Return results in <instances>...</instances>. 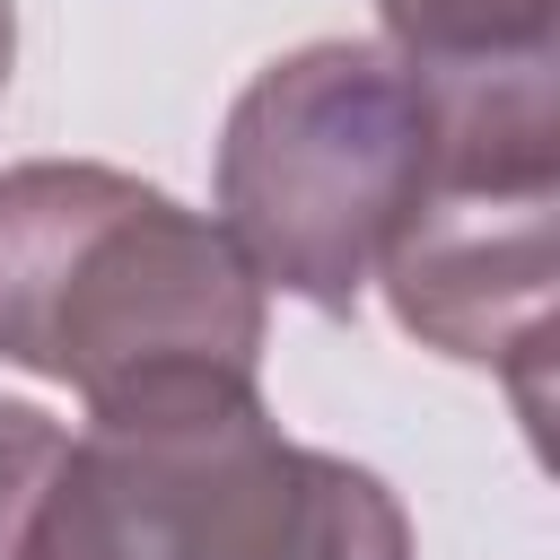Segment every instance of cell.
<instances>
[{
	"instance_id": "cell-2",
	"label": "cell",
	"mask_w": 560,
	"mask_h": 560,
	"mask_svg": "<svg viewBox=\"0 0 560 560\" xmlns=\"http://www.w3.org/2000/svg\"><path fill=\"white\" fill-rule=\"evenodd\" d=\"M18 560H411V516L368 464L280 438L245 394L88 420Z\"/></svg>"
},
{
	"instance_id": "cell-5",
	"label": "cell",
	"mask_w": 560,
	"mask_h": 560,
	"mask_svg": "<svg viewBox=\"0 0 560 560\" xmlns=\"http://www.w3.org/2000/svg\"><path fill=\"white\" fill-rule=\"evenodd\" d=\"M551 9L560 0H376L385 52L411 70H481V61H534L551 52Z\"/></svg>"
},
{
	"instance_id": "cell-4",
	"label": "cell",
	"mask_w": 560,
	"mask_h": 560,
	"mask_svg": "<svg viewBox=\"0 0 560 560\" xmlns=\"http://www.w3.org/2000/svg\"><path fill=\"white\" fill-rule=\"evenodd\" d=\"M429 166V88L385 44H298L219 131V228L262 289L350 315Z\"/></svg>"
},
{
	"instance_id": "cell-1",
	"label": "cell",
	"mask_w": 560,
	"mask_h": 560,
	"mask_svg": "<svg viewBox=\"0 0 560 560\" xmlns=\"http://www.w3.org/2000/svg\"><path fill=\"white\" fill-rule=\"evenodd\" d=\"M0 359L88 420H166L262 394V280L219 219L88 166H0Z\"/></svg>"
},
{
	"instance_id": "cell-3",
	"label": "cell",
	"mask_w": 560,
	"mask_h": 560,
	"mask_svg": "<svg viewBox=\"0 0 560 560\" xmlns=\"http://www.w3.org/2000/svg\"><path fill=\"white\" fill-rule=\"evenodd\" d=\"M420 88H429V166L376 254V280L411 341L508 376L525 420H542L551 271H560L551 262V219H560L551 52L420 70Z\"/></svg>"
},
{
	"instance_id": "cell-7",
	"label": "cell",
	"mask_w": 560,
	"mask_h": 560,
	"mask_svg": "<svg viewBox=\"0 0 560 560\" xmlns=\"http://www.w3.org/2000/svg\"><path fill=\"white\" fill-rule=\"evenodd\" d=\"M9 70H18V0H0V96H9Z\"/></svg>"
},
{
	"instance_id": "cell-6",
	"label": "cell",
	"mask_w": 560,
	"mask_h": 560,
	"mask_svg": "<svg viewBox=\"0 0 560 560\" xmlns=\"http://www.w3.org/2000/svg\"><path fill=\"white\" fill-rule=\"evenodd\" d=\"M61 446H70V429H61L52 411H35V402H9V394H0V560H18V551H26L35 508H44L52 472H61Z\"/></svg>"
}]
</instances>
